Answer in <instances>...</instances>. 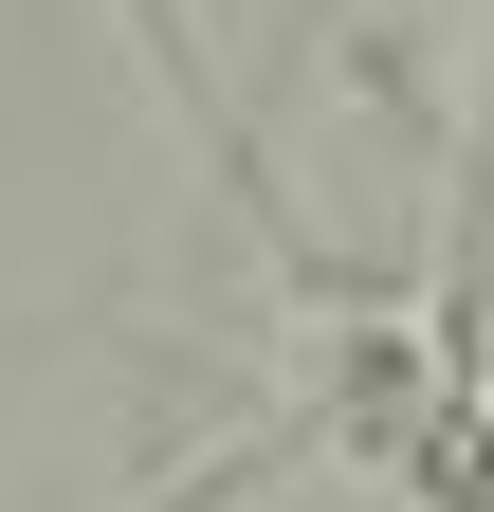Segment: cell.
<instances>
[{"label": "cell", "mask_w": 494, "mask_h": 512, "mask_svg": "<svg viewBox=\"0 0 494 512\" xmlns=\"http://www.w3.org/2000/svg\"><path fill=\"white\" fill-rule=\"evenodd\" d=\"M257 476H275V439H220V458H183V476H165L147 512H238V494H257Z\"/></svg>", "instance_id": "1"}]
</instances>
